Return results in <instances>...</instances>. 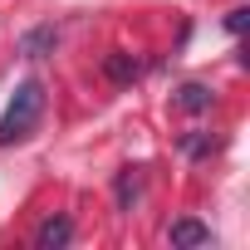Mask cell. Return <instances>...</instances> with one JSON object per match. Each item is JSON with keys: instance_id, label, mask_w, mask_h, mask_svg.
<instances>
[{"instance_id": "6da1fadb", "label": "cell", "mask_w": 250, "mask_h": 250, "mask_svg": "<svg viewBox=\"0 0 250 250\" xmlns=\"http://www.w3.org/2000/svg\"><path fill=\"white\" fill-rule=\"evenodd\" d=\"M40 113H44V83H40V79H25V83L10 93L5 113H0V147L30 138L35 123H40Z\"/></svg>"}, {"instance_id": "7a4b0ae2", "label": "cell", "mask_w": 250, "mask_h": 250, "mask_svg": "<svg viewBox=\"0 0 250 250\" xmlns=\"http://www.w3.org/2000/svg\"><path fill=\"white\" fill-rule=\"evenodd\" d=\"M74 240V221L69 216H49L40 230H35V245L40 250H59V245H69Z\"/></svg>"}, {"instance_id": "3957f363", "label": "cell", "mask_w": 250, "mask_h": 250, "mask_svg": "<svg viewBox=\"0 0 250 250\" xmlns=\"http://www.w3.org/2000/svg\"><path fill=\"white\" fill-rule=\"evenodd\" d=\"M103 74H108L113 83H133V79H138V59L123 54V49H113V54L103 59Z\"/></svg>"}, {"instance_id": "277c9868", "label": "cell", "mask_w": 250, "mask_h": 250, "mask_svg": "<svg viewBox=\"0 0 250 250\" xmlns=\"http://www.w3.org/2000/svg\"><path fill=\"white\" fill-rule=\"evenodd\" d=\"M172 245H211V230L201 221H172Z\"/></svg>"}, {"instance_id": "5b68a950", "label": "cell", "mask_w": 250, "mask_h": 250, "mask_svg": "<svg viewBox=\"0 0 250 250\" xmlns=\"http://www.w3.org/2000/svg\"><path fill=\"white\" fill-rule=\"evenodd\" d=\"M138 191H143V177H138V167H123V172H118V206L128 211V206L138 201Z\"/></svg>"}, {"instance_id": "8992f818", "label": "cell", "mask_w": 250, "mask_h": 250, "mask_svg": "<svg viewBox=\"0 0 250 250\" xmlns=\"http://www.w3.org/2000/svg\"><path fill=\"white\" fill-rule=\"evenodd\" d=\"M177 108H187V113H201V108H211V88H201V83H187V88L177 93Z\"/></svg>"}, {"instance_id": "52a82bcc", "label": "cell", "mask_w": 250, "mask_h": 250, "mask_svg": "<svg viewBox=\"0 0 250 250\" xmlns=\"http://www.w3.org/2000/svg\"><path fill=\"white\" fill-rule=\"evenodd\" d=\"M44 44H54V30H35V35L25 40V54H40Z\"/></svg>"}, {"instance_id": "ba28073f", "label": "cell", "mask_w": 250, "mask_h": 250, "mask_svg": "<svg viewBox=\"0 0 250 250\" xmlns=\"http://www.w3.org/2000/svg\"><path fill=\"white\" fill-rule=\"evenodd\" d=\"M245 20H250V10H230V15H226V30H230V35H240V30H245Z\"/></svg>"}]
</instances>
